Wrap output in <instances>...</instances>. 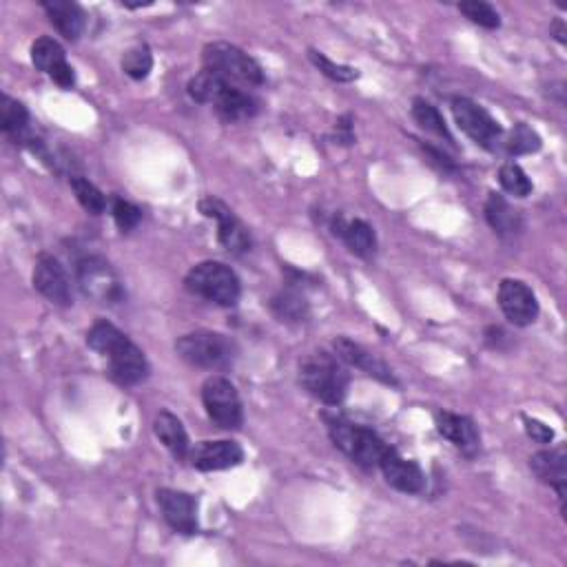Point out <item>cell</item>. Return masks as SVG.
Here are the masks:
<instances>
[{"instance_id": "1", "label": "cell", "mask_w": 567, "mask_h": 567, "mask_svg": "<svg viewBox=\"0 0 567 567\" xmlns=\"http://www.w3.org/2000/svg\"><path fill=\"white\" fill-rule=\"evenodd\" d=\"M91 350L109 359V375L120 386H138L149 377V362L131 339L109 322H98L87 333Z\"/></svg>"}, {"instance_id": "2", "label": "cell", "mask_w": 567, "mask_h": 567, "mask_svg": "<svg viewBox=\"0 0 567 567\" xmlns=\"http://www.w3.org/2000/svg\"><path fill=\"white\" fill-rule=\"evenodd\" d=\"M300 381L308 393L322 401V404L337 406L342 404L348 393L350 377L344 362L337 355L333 357L328 353H315L302 362Z\"/></svg>"}, {"instance_id": "3", "label": "cell", "mask_w": 567, "mask_h": 567, "mask_svg": "<svg viewBox=\"0 0 567 567\" xmlns=\"http://www.w3.org/2000/svg\"><path fill=\"white\" fill-rule=\"evenodd\" d=\"M187 291L218 306H235L240 300L242 284L231 266L222 262H200L184 277Z\"/></svg>"}, {"instance_id": "4", "label": "cell", "mask_w": 567, "mask_h": 567, "mask_svg": "<svg viewBox=\"0 0 567 567\" xmlns=\"http://www.w3.org/2000/svg\"><path fill=\"white\" fill-rule=\"evenodd\" d=\"M328 432L335 446L362 468L379 466L384 452L390 448L375 430L350 424L346 419H328Z\"/></svg>"}, {"instance_id": "5", "label": "cell", "mask_w": 567, "mask_h": 567, "mask_svg": "<svg viewBox=\"0 0 567 567\" xmlns=\"http://www.w3.org/2000/svg\"><path fill=\"white\" fill-rule=\"evenodd\" d=\"M175 350L184 362L206 370H224L235 362V344L226 335L213 331H195L182 335Z\"/></svg>"}, {"instance_id": "6", "label": "cell", "mask_w": 567, "mask_h": 567, "mask_svg": "<svg viewBox=\"0 0 567 567\" xmlns=\"http://www.w3.org/2000/svg\"><path fill=\"white\" fill-rule=\"evenodd\" d=\"M204 69H211L229 82H242V85L257 87L264 82V71L240 47L229 43H211L202 51Z\"/></svg>"}, {"instance_id": "7", "label": "cell", "mask_w": 567, "mask_h": 567, "mask_svg": "<svg viewBox=\"0 0 567 567\" xmlns=\"http://www.w3.org/2000/svg\"><path fill=\"white\" fill-rule=\"evenodd\" d=\"M202 404L206 408V415L215 426L224 430H235L242 426L244 412L242 401L237 395V388L224 377H211L204 381L202 386Z\"/></svg>"}, {"instance_id": "8", "label": "cell", "mask_w": 567, "mask_h": 567, "mask_svg": "<svg viewBox=\"0 0 567 567\" xmlns=\"http://www.w3.org/2000/svg\"><path fill=\"white\" fill-rule=\"evenodd\" d=\"M452 113L459 129L466 133L470 140L481 144L483 149H497L503 138V129L490 113L477 102L468 98H455L452 100Z\"/></svg>"}, {"instance_id": "9", "label": "cell", "mask_w": 567, "mask_h": 567, "mask_svg": "<svg viewBox=\"0 0 567 567\" xmlns=\"http://www.w3.org/2000/svg\"><path fill=\"white\" fill-rule=\"evenodd\" d=\"M78 280L85 295L94 297L100 304H116L125 297L116 273L100 257H85L78 264Z\"/></svg>"}, {"instance_id": "10", "label": "cell", "mask_w": 567, "mask_h": 567, "mask_svg": "<svg viewBox=\"0 0 567 567\" xmlns=\"http://www.w3.org/2000/svg\"><path fill=\"white\" fill-rule=\"evenodd\" d=\"M200 211L204 218L218 222V240L226 251L233 255L251 251V233L246 231V226L235 218V213L224 202L215 198H204L200 202Z\"/></svg>"}, {"instance_id": "11", "label": "cell", "mask_w": 567, "mask_h": 567, "mask_svg": "<svg viewBox=\"0 0 567 567\" xmlns=\"http://www.w3.org/2000/svg\"><path fill=\"white\" fill-rule=\"evenodd\" d=\"M499 306L514 326H530L539 317V302L532 288L521 280H503L499 286Z\"/></svg>"}, {"instance_id": "12", "label": "cell", "mask_w": 567, "mask_h": 567, "mask_svg": "<svg viewBox=\"0 0 567 567\" xmlns=\"http://www.w3.org/2000/svg\"><path fill=\"white\" fill-rule=\"evenodd\" d=\"M191 466L202 472L235 468L244 461V450L237 441H202L189 452Z\"/></svg>"}, {"instance_id": "13", "label": "cell", "mask_w": 567, "mask_h": 567, "mask_svg": "<svg viewBox=\"0 0 567 567\" xmlns=\"http://www.w3.org/2000/svg\"><path fill=\"white\" fill-rule=\"evenodd\" d=\"M34 286L40 295L58 306L71 304V284L67 271L54 255H40L34 268Z\"/></svg>"}, {"instance_id": "14", "label": "cell", "mask_w": 567, "mask_h": 567, "mask_svg": "<svg viewBox=\"0 0 567 567\" xmlns=\"http://www.w3.org/2000/svg\"><path fill=\"white\" fill-rule=\"evenodd\" d=\"M158 505L164 521L175 532L193 534L198 530V503L187 492L158 490Z\"/></svg>"}, {"instance_id": "15", "label": "cell", "mask_w": 567, "mask_h": 567, "mask_svg": "<svg viewBox=\"0 0 567 567\" xmlns=\"http://www.w3.org/2000/svg\"><path fill=\"white\" fill-rule=\"evenodd\" d=\"M379 468L384 472L388 486L404 494H419L426 488V477L415 461H408L399 455L395 448H388L379 461Z\"/></svg>"}, {"instance_id": "16", "label": "cell", "mask_w": 567, "mask_h": 567, "mask_svg": "<svg viewBox=\"0 0 567 567\" xmlns=\"http://www.w3.org/2000/svg\"><path fill=\"white\" fill-rule=\"evenodd\" d=\"M333 348H335V355L342 359L344 364L364 370V373H368L370 377H375L379 381H384V384L397 386V381H395L393 373H390V368L384 362H379L375 355H370L364 346L355 344L353 339L337 337L333 342Z\"/></svg>"}, {"instance_id": "17", "label": "cell", "mask_w": 567, "mask_h": 567, "mask_svg": "<svg viewBox=\"0 0 567 567\" xmlns=\"http://www.w3.org/2000/svg\"><path fill=\"white\" fill-rule=\"evenodd\" d=\"M211 105L226 122L249 120L255 116L257 111H260V102H257V98L246 94V91L242 89H237L233 82H226V85L211 100Z\"/></svg>"}, {"instance_id": "18", "label": "cell", "mask_w": 567, "mask_h": 567, "mask_svg": "<svg viewBox=\"0 0 567 567\" xmlns=\"http://www.w3.org/2000/svg\"><path fill=\"white\" fill-rule=\"evenodd\" d=\"M530 468L541 483H548L556 492L559 499L565 501V486H567V457L565 448L541 450L530 459Z\"/></svg>"}, {"instance_id": "19", "label": "cell", "mask_w": 567, "mask_h": 567, "mask_svg": "<svg viewBox=\"0 0 567 567\" xmlns=\"http://www.w3.org/2000/svg\"><path fill=\"white\" fill-rule=\"evenodd\" d=\"M437 430L466 455H474L479 450V430L468 417L455 415V412H437Z\"/></svg>"}, {"instance_id": "20", "label": "cell", "mask_w": 567, "mask_h": 567, "mask_svg": "<svg viewBox=\"0 0 567 567\" xmlns=\"http://www.w3.org/2000/svg\"><path fill=\"white\" fill-rule=\"evenodd\" d=\"M333 235L342 237L346 242L348 251L355 253L357 257H373L377 251V235L375 229L364 220H344L337 218L333 222Z\"/></svg>"}, {"instance_id": "21", "label": "cell", "mask_w": 567, "mask_h": 567, "mask_svg": "<svg viewBox=\"0 0 567 567\" xmlns=\"http://www.w3.org/2000/svg\"><path fill=\"white\" fill-rule=\"evenodd\" d=\"M153 432L164 443L175 459H187L191 446H189V435L184 430L182 421L173 415L169 410H160L156 419H153Z\"/></svg>"}, {"instance_id": "22", "label": "cell", "mask_w": 567, "mask_h": 567, "mask_svg": "<svg viewBox=\"0 0 567 567\" xmlns=\"http://www.w3.org/2000/svg\"><path fill=\"white\" fill-rule=\"evenodd\" d=\"M43 9L51 25L67 40H78L80 34L85 32V12H82L80 5L69 3V0H47V3H43Z\"/></svg>"}, {"instance_id": "23", "label": "cell", "mask_w": 567, "mask_h": 567, "mask_svg": "<svg viewBox=\"0 0 567 567\" xmlns=\"http://www.w3.org/2000/svg\"><path fill=\"white\" fill-rule=\"evenodd\" d=\"M486 220L494 231L503 237L517 235L523 229V218L521 211L514 209V206L503 198V195L490 193V198L486 202Z\"/></svg>"}, {"instance_id": "24", "label": "cell", "mask_w": 567, "mask_h": 567, "mask_svg": "<svg viewBox=\"0 0 567 567\" xmlns=\"http://www.w3.org/2000/svg\"><path fill=\"white\" fill-rule=\"evenodd\" d=\"M271 311L280 322L300 324L308 317V302L297 288H286L271 300Z\"/></svg>"}, {"instance_id": "25", "label": "cell", "mask_w": 567, "mask_h": 567, "mask_svg": "<svg viewBox=\"0 0 567 567\" xmlns=\"http://www.w3.org/2000/svg\"><path fill=\"white\" fill-rule=\"evenodd\" d=\"M32 63L36 65V69L45 71L47 76H51L56 69L67 65L65 49L60 47V43L54 38H47V36L38 38L32 45Z\"/></svg>"}, {"instance_id": "26", "label": "cell", "mask_w": 567, "mask_h": 567, "mask_svg": "<svg viewBox=\"0 0 567 567\" xmlns=\"http://www.w3.org/2000/svg\"><path fill=\"white\" fill-rule=\"evenodd\" d=\"M412 118H415L417 125L424 131L435 133V136L452 142V136H450V131H448L446 120H443L439 109L435 105H430L428 100L415 98V102H412Z\"/></svg>"}, {"instance_id": "27", "label": "cell", "mask_w": 567, "mask_h": 567, "mask_svg": "<svg viewBox=\"0 0 567 567\" xmlns=\"http://www.w3.org/2000/svg\"><path fill=\"white\" fill-rule=\"evenodd\" d=\"M27 125L29 111L25 109L23 102L3 96V100H0V127H3L7 136H20V133H25Z\"/></svg>"}, {"instance_id": "28", "label": "cell", "mask_w": 567, "mask_h": 567, "mask_svg": "<svg viewBox=\"0 0 567 567\" xmlns=\"http://www.w3.org/2000/svg\"><path fill=\"white\" fill-rule=\"evenodd\" d=\"M505 149H508L512 156H528V153H536L541 149V138L530 125L519 122V125H514V129L510 131L508 140H505Z\"/></svg>"}, {"instance_id": "29", "label": "cell", "mask_w": 567, "mask_h": 567, "mask_svg": "<svg viewBox=\"0 0 567 567\" xmlns=\"http://www.w3.org/2000/svg\"><path fill=\"white\" fill-rule=\"evenodd\" d=\"M71 189H74L78 202L82 204V209L89 211L91 215L105 213L107 200L94 182H89L87 178H80V175H76V178H71Z\"/></svg>"}, {"instance_id": "30", "label": "cell", "mask_w": 567, "mask_h": 567, "mask_svg": "<svg viewBox=\"0 0 567 567\" xmlns=\"http://www.w3.org/2000/svg\"><path fill=\"white\" fill-rule=\"evenodd\" d=\"M499 182L503 191H508L510 195H514V198H528L532 193V182L528 178V173L514 162H505L499 169Z\"/></svg>"}, {"instance_id": "31", "label": "cell", "mask_w": 567, "mask_h": 567, "mask_svg": "<svg viewBox=\"0 0 567 567\" xmlns=\"http://www.w3.org/2000/svg\"><path fill=\"white\" fill-rule=\"evenodd\" d=\"M151 67H153V56L147 45L131 47L125 58H122V69H125V74L133 80L147 78L151 74Z\"/></svg>"}, {"instance_id": "32", "label": "cell", "mask_w": 567, "mask_h": 567, "mask_svg": "<svg viewBox=\"0 0 567 567\" xmlns=\"http://www.w3.org/2000/svg\"><path fill=\"white\" fill-rule=\"evenodd\" d=\"M459 12L470 18L474 25H481L486 29H497L501 25L497 9H494L490 3H483V0H468V3H461Z\"/></svg>"}, {"instance_id": "33", "label": "cell", "mask_w": 567, "mask_h": 567, "mask_svg": "<svg viewBox=\"0 0 567 567\" xmlns=\"http://www.w3.org/2000/svg\"><path fill=\"white\" fill-rule=\"evenodd\" d=\"M308 58H311V63L322 71V74L326 78H331L335 82H353L357 80V69L353 67H348V65H339V63H333L331 58L324 56L322 51H317V49H311L308 51Z\"/></svg>"}, {"instance_id": "34", "label": "cell", "mask_w": 567, "mask_h": 567, "mask_svg": "<svg viewBox=\"0 0 567 567\" xmlns=\"http://www.w3.org/2000/svg\"><path fill=\"white\" fill-rule=\"evenodd\" d=\"M111 213H113V220H116L120 231L136 229V226H138L140 220H142V211L138 209V206L127 202V200H122V198L113 200Z\"/></svg>"}, {"instance_id": "35", "label": "cell", "mask_w": 567, "mask_h": 567, "mask_svg": "<svg viewBox=\"0 0 567 567\" xmlns=\"http://www.w3.org/2000/svg\"><path fill=\"white\" fill-rule=\"evenodd\" d=\"M523 424H525V432H528V437L534 439L536 443H550L554 439V430L550 426H545L543 421H539V419L523 417Z\"/></svg>"}, {"instance_id": "36", "label": "cell", "mask_w": 567, "mask_h": 567, "mask_svg": "<svg viewBox=\"0 0 567 567\" xmlns=\"http://www.w3.org/2000/svg\"><path fill=\"white\" fill-rule=\"evenodd\" d=\"M337 138L342 140L344 144L353 142V131H350V118H348V116H346L344 120H339V125H337Z\"/></svg>"}, {"instance_id": "37", "label": "cell", "mask_w": 567, "mask_h": 567, "mask_svg": "<svg viewBox=\"0 0 567 567\" xmlns=\"http://www.w3.org/2000/svg\"><path fill=\"white\" fill-rule=\"evenodd\" d=\"M554 29H556V38H559L561 43H565V29H563V23H561V20H556V23H554Z\"/></svg>"}]
</instances>
